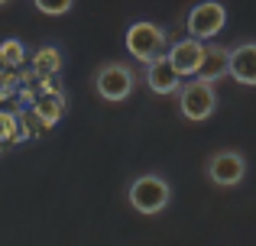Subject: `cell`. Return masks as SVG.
I'll return each instance as SVG.
<instances>
[{"label":"cell","instance_id":"cell-1","mask_svg":"<svg viewBox=\"0 0 256 246\" xmlns=\"http://www.w3.org/2000/svg\"><path fill=\"white\" fill-rule=\"evenodd\" d=\"M126 198H130L136 214L152 217V214H162L166 211V204H169V198H172V188L162 175H140V178H133Z\"/></svg>","mask_w":256,"mask_h":246},{"label":"cell","instance_id":"cell-2","mask_svg":"<svg viewBox=\"0 0 256 246\" xmlns=\"http://www.w3.org/2000/svg\"><path fill=\"white\" fill-rule=\"evenodd\" d=\"M126 49H130V55L136 58V62L143 65H152L156 58L166 55V32L159 29L156 23H146V19H140V23H133L130 29H126Z\"/></svg>","mask_w":256,"mask_h":246},{"label":"cell","instance_id":"cell-3","mask_svg":"<svg viewBox=\"0 0 256 246\" xmlns=\"http://www.w3.org/2000/svg\"><path fill=\"white\" fill-rule=\"evenodd\" d=\"M94 88H98V94L104 97V101L117 104V101H126V97L133 94V88H136V78H133V68L124 62H107L104 68L98 71V78H94Z\"/></svg>","mask_w":256,"mask_h":246},{"label":"cell","instance_id":"cell-4","mask_svg":"<svg viewBox=\"0 0 256 246\" xmlns=\"http://www.w3.org/2000/svg\"><path fill=\"white\" fill-rule=\"evenodd\" d=\"M178 110L185 120L201 123L218 110V94H214V84L204 81H188L185 88L178 91Z\"/></svg>","mask_w":256,"mask_h":246},{"label":"cell","instance_id":"cell-5","mask_svg":"<svg viewBox=\"0 0 256 246\" xmlns=\"http://www.w3.org/2000/svg\"><path fill=\"white\" fill-rule=\"evenodd\" d=\"M224 23H227L224 3H214V0L198 3V6H192V13H188V32H192L188 39H194V42L214 39L220 29H224Z\"/></svg>","mask_w":256,"mask_h":246},{"label":"cell","instance_id":"cell-6","mask_svg":"<svg viewBox=\"0 0 256 246\" xmlns=\"http://www.w3.org/2000/svg\"><path fill=\"white\" fill-rule=\"evenodd\" d=\"M244 175H246V159L237 149H218L208 159V178L218 188H234L244 182Z\"/></svg>","mask_w":256,"mask_h":246},{"label":"cell","instance_id":"cell-7","mask_svg":"<svg viewBox=\"0 0 256 246\" xmlns=\"http://www.w3.org/2000/svg\"><path fill=\"white\" fill-rule=\"evenodd\" d=\"M201 52H204V42H194V39H178L175 45L166 49V62L172 65V71L178 78L194 75L201 65Z\"/></svg>","mask_w":256,"mask_h":246},{"label":"cell","instance_id":"cell-8","mask_svg":"<svg viewBox=\"0 0 256 246\" xmlns=\"http://www.w3.org/2000/svg\"><path fill=\"white\" fill-rule=\"evenodd\" d=\"M30 114H32V120L39 123V130L56 126L58 120H62V114H65V97H62V91H52V94H36Z\"/></svg>","mask_w":256,"mask_h":246},{"label":"cell","instance_id":"cell-9","mask_svg":"<svg viewBox=\"0 0 256 246\" xmlns=\"http://www.w3.org/2000/svg\"><path fill=\"white\" fill-rule=\"evenodd\" d=\"M227 71L237 78L240 84H256V45L244 42L227 55Z\"/></svg>","mask_w":256,"mask_h":246},{"label":"cell","instance_id":"cell-10","mask_svg":"<svg viewBox=\"0 0 256 246\" xmlns=\"http://www.w3.org/2000/svg\"><path fill=\"white\" fill-rule=\"evenodd\" d=\"M227 55L230 52L224 49V45H204V52H201V65L198 71H194V81H204V84H214L218 78L227 75Z\"/></svg>","mask_w":256,"mask_h":246},{"label":"cell","instance_id":"cell-11","mask_svg":"<svg viewBox=\"0 0 256 246\" xmlns=\"http://www.w3.org/2000/svg\"><path fill=\"white\" fill-rule=\"evenodd\" d=\"M178 81L182 78L172 71V65L162 58H156L152 65H146V84H150V91H156V94H175L178 91Z\"/></svg>","mask_w":256,"mask_h":246},{"label":"cell","instance_id":"cell-12","mask_svg":"<svg viewBox=\"0 0 256 246\" xmlns=\"http://www.w3.org/2000/svg\"><path fill=\"white\" fill-rule=\"evenodd\" d=\"M30 68H32L30 78H39V81H46V78L58 75V68H62V52H58L56 45H46V49H39L36 55H32Z\"/></svg>","mask_w":256,"mask_h":246},{"label":"cell","instance_id":"cell-13","mask_svg":"<svg viewBox=\"0 0 256 246\" xmlns=\"http://www.w3.org/2000/svg\"><path fill=\"white\" fill-rule=\"evenodd\" d=\"M26 65V45L20 39H4L0 42V68L13 71V68H23Z\"/></svg>","mask_w":256,"mask_h":246},{"label":"cell","instance_id":"cell-14","mask_svg":"<svg viewBox=\"0 0 256 246\" xmlns=\"http://www.w3.org/2000/svg\"><path fill=\"white\" fill-rule=\"evenodd\" d=\"M16 130H20V114L0 110V146H4V143H13Z\"/></svg>","mask_w":256,"mask_h":246},{"label":"cell","instance_id":"cell-15","mask_svg":"<svg viewBox=\"0 0 256 246\" xmlns=\"http://www.w3.org/2000/svg\"><path fill=\"white\" fill-rule=\"evenodd\" d=\"M72 6H75L72 0H65V3H46V0H39L36 10H39V13H46V16H62V13H68Z\"/></svg>","mask_w":256,"mask_h":246},{"label":"cell","instance_id":"cell-16","mask_svg":"<svg viewBox=\"0 0 256 246\" xmlns=\"http://www.w3.org/2000/svg\"><path fill=\"white\" fill-rule=\"evenodd\" d=\"M16 91V75L6 68H0V101H6V97Z\"/></svg>","mask_w":256,"mask_h":246},{"label":"cell","instance_id":"cell-17","mask_svg":"<svg viewBox=\"0 0 256 246\" xmlns=\"http://www.w3.org/2000/svg\"><path fill=\"white\" fill-rule=\"evenodd\" d=\"M0 149H4V146H0Z\"/></svg>","mask_w":256,"mask_h":246}]
</instances>
